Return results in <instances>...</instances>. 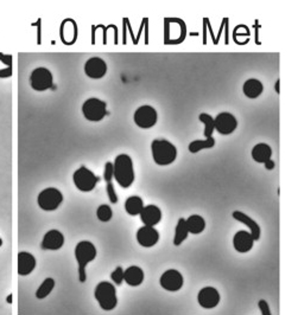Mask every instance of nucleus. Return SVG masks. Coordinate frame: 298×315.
Instances as JSON below:
<instances>
[{
	"label": "nucleus",
	"mask_w": 298,
	"mask_h": 315,
	"mask_svg": "<svg viewBox=\"0 0 298 315\" xmlns=\"http://www.w3.org/2000/svg\"><path fill=\"white\" fill-rule=\"evenodd\" d=\"M106 191H107L108 198H110V202L112 204H117L118 203V196L116 190H114V185L111 182H107V186H106Z\"/></svg>",
	"instance_id": "obj_32"
},
{
	"label": "nucleus",
	"mask_w": 298,
	"mask_h": 315,
	"mask_svg": "<svg viewBox=\"0 0 298 315\" xmlns=\"http://www.w3.org/2000/svg\"><path fill=\"white\" fill-rule=\"evenodd\" d=\"M271 155H272V149L266 143H258L252 149L253 160L259 164H264L265 161L270 160Z\"/></svg>",
	"instance_id": "obj_22"
},
{
	"label": "nucleus",
	"mask_w": 298,
	"mask_h": 315,
	"mask_svg": "<svg viewBox=\"0 0 298 315\" xmlns=\"http://www.w3.org/2000/svg\"><path fill=\"white\" fill-rule=\"evenodd\" d=\"M36 268V258L30 252L22 251L18 254V274L26 276L31 274Z\"/></svg>",
	"instance_id": "obj_18"
},
{
	"label": "nucleus",
	"mask_w": 298,
	"mask_h": 315,
	"mask_svg": "<svg viewBox=\"0 0 298 315\" xmlns=\"http://www.w3.org/2000/svg\"><path fill=\"white\" fill-rule=\"evenodd\" d=\"M64 244V236L61 231L58 230H50L44 235L42 241V249L43 250H55L61 249Z\"/></svg>",
	"instance_id": "obj_16"
},
{
	"label": "nucleus",
	"mask_w": 298,
	"mask_h": 315,
	"mask_svg": "<svg viewBox=\"0 0 298 315\" xmlns=\"http://www.w3.org/2000/svg\"><path fill=\"white\" fill-rule=\"evenodd\" d=\"M157 111L151 105H141L135 110L133 120L139 128L149 129L157 123Z\"/></svg>",
	"instance_id": "obj_9"
},
{
	"label": "nucleus",
	"mask_w": 298,
	"mask_h": 315,
	"mask_svg": "<svg viewBox=\"0 0 298 315\" xmlns=\"http://www.w3.org/2000/svg\"><path fill=\"white\" fill-rule=\"evenodd\" d=\"M137 241L144 248H151L159 241V234L153 226L144 225L137 232Z\"/></svg>",
	"instance_id": "obj_14"
},
{
	"label": "nucleus",
	"mask_w": 298,
	"mask_h": 315,
	"mask_svg": "<svg viewBox=\"0 0 298 315\" xmlns=\"http://www.w3.org/2000/svg\"><path fill=\"white\" fill-rule=\"evenodd\" d=\"M197 301L201 307L206 309L215 308L220 302V294L213 287H206L200 290L199 295H197Z\"/></svg>",
	"instance_id": "obj_13"
},
{
	"label": "nucleus",
	"mask_w": 298,
	"mask_h": 315,
	"mask_svg": "<svg viewBox=\"0 0 298 315\" xmlns=\"http://www.w3.org/2000/svg\"><path fill=\"white\" fill-rule=\"evenodd\" d=\"M106 107H107L106 102L95 99V97H91V99H88L82 105V113H84V116L88 121L97 122L101 121L105 117L106 113H107Z\"/></svg>",
	"instance_id": "obj_6"
},
{
	"label": "nucleus",
	"mask_w": 298,
	"mask_h": 315,
	"mask_svg": "<svg viewBox=\"0 0 298 315\" xmlns=\"http://www.w3.org/2000/svg\"><path fill=\"white\" fill-rule=\"evenodd\" d=\"M55 288V281L54 279L48 278L43 281V283L38 287V289L36 290V297L38 300H43L45 299L46 296L50 295L52 290Z\"/></svg>",
	"instance_id": "obj_27"
},
{
	"label": "nucleus",
	"mask_w": 298,
	"mask_h": 315,
	"mask_svg": "<svg viewBox=\"0 0 298 315\" xmlns=\"http://www.w3.org/2000/svg\"><path fill=\"white\" fill-rule=\"evenodd\" d=\"M96 216L101 222H110L112 219V216H113V211H112V209L108 205H100L96 210Z\"/></svg>",
	"instance_id": "obj_29"
},
{
	"label": "nucleus",
	"mask_w": 298,
	"mask_h": 315,
	"mask_svg": "<svg viewBox=\"0 0 298 315\" xmlns=\"http://www.w3.org/2000/svg\"><path fill=\"white\" fill-rule=\"evenodd\" d=\"M255 238L252 237L250 231H238L237 234L234 235V238H233V245H234V249L237 250L238 252H241V254H245V252H249L251 249L253 248V244H255Z\"/></svg>",
	"instance_id": "obj_15"
},
{
	"label": "nucleus",
	"mask_w": 298,
	"mask_h": 315,
	"mask_svg": "<svg viewBox=\"0 0 298 315\" xmlns=\"http://www.w3.org/2000/svg\"><path fill=\"white\" fill-rule=\"evenodd\" d=\"M85 72L88 77L93 79L102 78L107 72V64L100 57H91L85 62Z\"/></svg>",
	"instance_id": "obj_12"
},
{
	"label": "nucleus",
	"mask_w": 298,
	"mask_h": 315,
	"mask_svg": "<svg viewBox=\"0 0 298 315\" xmlns=\"http://www.w3.org/2000/svg\"><path fill=\"white\" fill-rule=\"evenodd\" d=\"M199 120L201 122L205 123V137L206 138L213 137V133H214V131H215L214 117L209 115V114L202 113V114H200Z\"/></svg>",
	"instance_id": "obj_28"
},
{
	"label": "nucleus",
	"mask_w": 298,
	"mask_h": 315,
	"mask_svg": "<svg viewBox=\"0 0 298 315\" xmlns=\"http://www.w3.org/2000/svg\"><path fill=\"white\" fill-rule=\"evenodd\" d=\"M113 176H114L113 164L108 161V163H106V165H105V171H104L105 181L106 182H111L112 179H113Z\"/></svg>",
	"instance_id": "obj_31"
},
{
	"label": "nucleus",
	"mask_w": 298,
	"mask_h": 315,
	"mask_svg": "<svg viewBox=\"0 0 298 315\" xmlns=\"http://www.w3.org/2000/svg\"><path fill=\"white\" fill-rule=\"evenodd\" d=\"M73 180L75 186L80 191H82V192H90L95 187L97 178L90 170H88L85 166H81L79 170H76L74 172Z\"/></svg>",
	"instance_id": "obj_7"
},
{
	"label": "nucleus",
	"mask_w": 298,
	"mask_h": 315,
	"mask_svg": "<svg viewBox=\"0 0 298 315\" xmlns=\"http://www.w3.org/2000/svg\"><path fill=\"white\" fill-rule=\"evenodd\" d=\"M1 245H2V240H1V238H0V246H1Z\"/></svg>",
	"instance_id": "obj_39"
},
{
	"label": "nucleus",
	"mask_w": 298,
	"mask_h": 315,
	"mask_svg": "<svg viewBox=\"0 0 298 315\" xmlns=\"http://www.w3.org/2000/svg\"><path fill=\"white\" fill-rule=\"evenodd\" d=\"M215 145V139L213 137L206 138V140H195L193 142L189 143L188 149L190 153H197L202 149L213 148Z\"/></svg>",
	"instance_id": "obj_26"
},
{
	"label": "nucleus",
	"mask_w": 298,
	"mask_h": 315,
	"mask_svg": "<svg viewBox=\"0 0 298 315\" xmlns=\"http://www.w3.org/2000/svg\"><path fill=\"white\" fill-rule=\"evenodd\" d=\"M140 219L141 222L145 225L149 226H155L158 224L162 219V211L158 206L156 205H147L144 206L143 210H141Z\"/></svg>",
	"instance_id": "obj_17"
},
{
	"label": "nucleus",
	"mask_w": 298,
	"mask_h": 315,
	"mask_svg": "<svg viewBox=\"0 0 298 315\" xmlns=\"http://www.w3.org/2000/svg\"><path fill=\"white\" fill-rule=\"evenodd\" d=\"M144 208V202L140 197L138 196H132L129 198L126 199L125 202V210L129 216H137L141 212Z\"/></svg>",
	"instance_id": "obj_24"
},
{
	"label": "nucleus",
	"mask_w": 298,
	"mask_h": 315,
	"mask_svg": "<svg viewBox=\"0 0 298 315\" xmlns=\"http://www.w3.org/2000/svg\"><path fill=\"white\" fill-rule=\"evenodd\" d=\"M114 176L118 184L124 188H128L134 181V169L132 159L128 154H119L113 164Z\"/></svg>",
	"instance_id": "obj_1"
},
{
	"label": "nucleus",
	"mask_w": 298,
	"mask_h": 315,
	"mask_svg": "<svg viewBox=\"0 0 298 315\" xmlns=\"http://www.w3.org/2000/svg\"><path fill=\"white\" fill-rule=\"evenodd\" d=\"M52 83H54L52 73L46 68H36L31 72L30 84L34 90L45 91L52 87Z\"/></svg>",
	"instance_id": "obj_8"
},
{
	"label": "nucleus",
	"mask_w": 298,
	"mask_h": 315,
	"mask_svg": "<svg viewBox=\"0 0 298 315\" xmlns=\"http://www.w3.org/2000/svg\"><path fill=\"white\" fill-rule=\"evenodd\" d=\"M124 281L128 285H132V287H138V285H140L144 281L143 269L137 266H132L128 268V269L124 272Z\"/></svg>",
	"instance_id": "obj_20"
},
{
	"label": "nucleus",
	"mask_w": 298,
	"mask_h": 315,
	"mask_svg": "<svg viewBox=\"0 0 298 315\" xmlns=\"http://www.w3.org/2000/svg\"><path fill=\"white\" fill-rule=\"evenodd\" d=\"M279 85H280V81H279V79H278V81H277V82H276V91H277V93H278V94L280 93Z\"/></svg>",
	"instance_id": "obj_37"
},
{
	"label": "nucleus",
	"mask_w": 298,
	"mask_h": 315,
	"mask_svg": "<svg viewBox=\"0 0 298 315\" xmlns=\"http://www.w3.org/2000/svg\"><path fill=\"white\" fill-rule=\"evenodd\" d=\"M0 61L6 67H12V56L11 55H4L0 52Z\"/></svg>",
	"instance_id": "obj_34"
},
{
	"label": "nucleus",
	"mask_w": 298,
	"mask_h": 315,
	"mask_svg": "<svg viewBox=\"0 0 298 315\" xmlns=\"http://www.w3.org/2000/svg\"><path fill=\"white\" fill-rule=\"evenodd\" d=\"M233 218L237 219L238 222L243 223V224H245L250 229L251 235L255 238V241H258L259 238H260V228H259L258 223H256L255 220H253L251 217L245 214L244 212H241V211H234V212H233Z\"/></svg>",
	"instance_id": "obj_19"
},
{
	"label": "nucleus",
	"mask_w": 298,
	"mask_h": 315,
	"mask_svg": "<svg viewBox=\"0 0 298 315\" xmlns=\"http://www.w3.org/2000/svg\"><path fill=\"white\" fill-rule=\"evenodd\" d=\"M264 165H265V169H266V170H273L274 169V161L271 160V159H270V160L265 161Z\"/></svg>",
	"instance_id": "obj_36"
},
{
	"label": "nucleus",
	"mask_w": 298,
	"mask_h": 315,
	"mask_svg": "<svg viewBox=\"0 0 298 315\" xmlns=\"http://www.w3.org/2000/svg\"><path fill=\"white\" fill-rule=\"evenodd\" d=\"M112 281H114V283L120 285L124 281V269L122 267H117L116 270L111 274Z\"/></svg>",
	"instance_id": "obj_30"
},
{
	"label": "nucleus",
	"mask_w": 298,
	"mask_h": 315,
	"mask_svg": "<svg viewBox=\"0 0 298 315\" xmlns=\"http://www.w3.org/2000/svg\"><path fill=\"white\" fill-rule=\"evenodd\" d=\"M185 223H187L189 234L199 235L201 234L206 228V220L203 219L201 216H199V214H193V216H190L188 219H185Z\"/></svg>",
	"instance_id": "obj_23"
},
{
	"label": "nucleus",
	"mask_w": 298,
	"mask_h": 315,
	"mask_svg": "<svg viewBox=\"0 0 298 315\" xmlns=\"http://www.w3.org/2000/svg\"><path fill=\"white\" fill-rule=\"evenodd\" d=\"M12 76V67H6L5 69H0V78H8Z\"/></svg>",
	"instance_id": "obj_35"
},
{
	"label": "nucleus",
	"mask_w": 298,
	"mask_h": 315,
	"mask_svg": "<svg viewBox=\"0 0 298 315\" xmlns=\"http://www.w3.org/2000/svg\"><path fill=\"white\" fill-rule=\"evenodd\" d=\"M183 282L182 274L175 269L167 270L159 279V283L168 291L179 290L183 287Z\"/></svg>",
	"instance_id": "obj_11"
},
{
	"label": "nucleus",
	"mask_w": 298,
	"mask_h": 315,
	"mask_svg": "<svg viewBox=\"0 0 298 315\" xmlns=\"http://www.w3.org/2000/svg\"><path fill=\"white\" fill-rule=\"evenodd\" d=\"M75 257L79 264V280L81 283L87 281V274H85V267L87 264L95 260L96 248L89 241H82L75 248Z\"/></svg>",
	"instance_id": "obj_3"
},
{
	"label": "nucleus",
	"mask_w": 298,
	"mask_h": 315,
	"mask_svg": "<svg viewBox=\"0 0 298 315\" xmlns=\"http://www.w3.org/2000/svg\"><path fill=\"white\" fill-rule=\"evenodd\" d=\"M63 202V194L55 187H48L40 193L37 203L44 211H55Z\"/></svg>",
	"instance_id": "obj_5"
},
{
	"label": "nucleus",
	"mask_w": 298,
	"mask_h": 315,
	"mask_svg": "<svg viewBox=\"0 0 298 315\" xmlns=\"http://www.w3.org/2000/svg\"><path fill=\"white\" fill-rule=\"evenodd\" d=\"M96 301L99 302L100 307L104 311H112L117 307L118 305V297H117V290L113 284L107 281L100 282L96 285L95 291H94Z\"/></svg>",
	"instance_id": "obj_4"
},
{
	"label": "nucleus",
	"mask_w": 298,
	"mask_h": 315,
	"mask_svg": "<svg viewBox=\"0 0 298 315\" xmlns=\"http://www.w3.org/2000/svg\"><path fill=\"white\" fill-rule=\"evenodd\" d=\"M258 307H259V309H260L262 315H271V311H270V307H268V303L265 301V300H260V301L258 302Z\"/></svg>",
	"instance_id": "obj_33"
},
{
	"label": "nucleus",
	"mask_w": 298,
	"mask_h": 315,
	"mask_svg": "<svg viewBox=\"0 0 298 315\" xmlns=\"http://www.w3.org/2000/svg\"><path fill=\"white\" fill-rule=\"evenodd\" d=\"M215 129L222 135H229L238 127V120L231 113H220L214 119Z\"/></svg>",
	"instance_id": "obj_10"
},
{
	"label": "nucleus",
	"mask_w": 298,
	"mask_h": 315,
	"mask_svg": "<svg viewBox=\"0 0 298 315\" xmlns=\"http://www.w3.org/2000/svg\"><path fill=\"white\" fill-rule=\"evenodd\" d=\"M11 299H12V296H11V295L7 297V302H8V303H11V301H12V300H11Z\"/></svg>",
	"instance_id": "obj_38"
},
{
	"label": "nucleus",
	"mask_w": 298,
	"mask_h": 315,
	"mask_svg": "<svg viewBox=\"0 0 298 315\" xmlns=\"http://www.w3.org/2000/svg\"><path fill=\"white\" fill-rule=\"evenodd\" d=\"M243 90L245 96H247L249 99H256V97L260 96L262 91H264V85H262L259 79L251 78L245 82Z\"/></svg>",
	"instance_id": "obj_21"
},
{
	"label": "nucleus",
	"mask_w": 298,
	"mask_h": 315,
	"mask_svg": "<svg viewBox=\"0 0 298 315\" xmlns=\"http://www.w3.org/2000/svg\"><path fill=\"white\" fill-rule=\"evenodd\" d=\"M189 235V230L187 228V223H185L184 218H179L177 222L176 231H175V237H173V244L176 246L181 245V244L187 240Z\"/></svg>",
	"instance_id": "obj_25"
},
{
	"label": "nucleus",
	"mask_w": 298,
	"mask_h": 315,
	"mask_svg": "<svg viewBox=\"0 0 298 315\" xmlns=\"http://www.w3.org/2000/svg\"><path fill=\"white\" fill-rule=\"evenodd\" d=\"M153 161L159 166H167L172 164L177 158V149L175 145L168 140L157 139L151 143Z\"/></svg>",
	"instance_id": "obj_2"
}]
</instances>
